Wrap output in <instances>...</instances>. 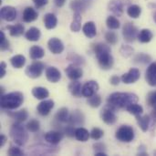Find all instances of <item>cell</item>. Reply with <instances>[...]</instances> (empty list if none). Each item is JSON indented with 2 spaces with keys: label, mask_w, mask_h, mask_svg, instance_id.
<instances>
[{
  "label": "cell",
  "mask_w": 156,
  "mask_h": 156,
  "mask_svg": "<svg viewBox=\"0 0 156 156\" xmlns=\"http://www.w3.org/2000/svg\"><path fill=\"white\" fill-rule=\"evenodd\" d=\"M139 98L136 94L131 92H114L111 94L107 100V105L114 111L119 109H126L133 103H137Z\"/></svg>",
  "instance_id": "cell-1"
},
{
  "label": "cell",
  "mask_w": 156,
  "mask_h": 156,
  "mask_svg": "<svg viewBox=\"0 0 156 156\" xmlns=\"http://www.w3.org/2000/svg\"><path fill=\"white\" fill-rule=\"evenodd\" d=\"M92 49L95 53L98 63L102 69L108 70L112 68L114 59L112 56V49L108 45L101 42L95 43L92 45Z\"/></svg>",
  "instance_id": "cell-2"
},
{
  "label": "cell",
  "mask_w": 156,
  "mask_h": 156,
  "mask_svg": "<svg viewBox=\"0 0 156 156\" xmlns=\"http://www.w3.org/2000/svg\"><path fill=\"white\" fill-rule=\"evenodd\" d=\"M24 102V95L19 91H14L1 96L0 105L5 110H16Z\"/></svg>",
  "instance_id": "cell-3"
},
{
  "label": "cell",
  "mask_w": 156,
  "mask_h": 156,
  "mask_svg": "<svg viewBox=\"0 0 156 156\" xmlns=\"http://www.w3.org/2000/svg\"><path fill=\"white\" fill-rule=\"evenodd\" d=\"M27 130L25 129V127L22 126L21 122H16L12 124L10 128V137L18 146H23L27 144L28 140V134Z\"/></svg>",
  "instance_id": "cell-4"
},
{
  "label": "cell",
  "mask_w": 156,
  "mask_h": 156,
  "mask_svg": "<svg viewBox=\"0 0 156 156\" xmlns=\"http://www.w3.org/2000/svg\"><path fill=\"white\" fill-rule=\"evenodd\" d=\"M115 137L122 143H131L134 139V131L131 126L122 125L117 130Z\"/></svg>",
  "instance_id": "cell-5"
},
{
  "label": "cell",
  "mask_w": 156,
  "mask_h": 156,
  "mask_svg": "<svg viewBox=\"0 0 156 156\" xmlns=\"http://www.w3.org/2000/svg\"><path fill=\"white\" fill-rule=\"evenodd\" d=\"M44 69H45L44 63H42L40 61H36V62H33L32 64H30L26 69L25 73L28 78L37 79V78H39L41 76Z\"/></svg>",
  "instance_id": "cell-6"
},
{
  "label": "cell",
  "mask_w": 156,
  "mask_h": 156,
  "mask_svg": "<svg viewBox=\"0 0 156 156\" xmlns=\"http://www.w3.org/2000/svg\"><path fill=\"white\" fill-rule=\"evenodd\" d=\"M138 28L133 23H126L122 27V36L127 42H133L138 37Z\"/></svg>",
  "instance_id": "cell-7"
},
{
  "label": "cell",
  "mask_w": 156,
  "mask_h": 156,
  "mask_svg": "<svg viewBox=\"0 0 156 156\" xmlns=\"http://www.w3.org/2000/svg\"><path fill=\"white\" fill-rule=\"evenodd\" d=\"M85 123V116L82 113L81 111L75 110L72 112L71 114H69V121L67 124L74 126V127H81Z\"/></svg>",
  "instance_id": "cell-8"
},
{
  "label": "cell",
  "mask_w": 156,
  "mask_h": 156,
  "mask_svg": "<svg viewBox=\"0 0 156 156\" xmlns=\"http://www.w3.org/2000/svg\"><path fill=\"white\" fill-rule=\"evenodd\" d=\"M129 0H112L109 3V10L112 11L115 16H121L123 13L124 6L129 4Z\"/></svg>",
  "instance_id": "cell-9"
},
{
  "label": "cell",
  "mask_w": 156,
  "mask_h": 156,
  "mask_svg": "<svg viewBox=\"0 0 156 156\" xmlns=\"http://www.w3.org/2000/svg\"><path fill=\"white\" fill-rule=\"evenodd\" d=\"M101 118L103 121V122H105L108 125H112L117 121V116L114 112V110L109 107L108 105L104 109H102L101 112Z\"/></svg>",
  "instance_id": "cell-10"
},
{
  "label": "cell",
  "mask_w": 156,
  "mask_h": 156,
  "mask_svg": "<svg viewBox=\"0 0 156 156\" xmlns=\"http://www.w3.org/2000/svg\"><path fill=\"white\" fill-rule=\"evenodd\" d=\"M65 72H66V75L68 76V78L70 79L71 80H78L83 75V71H82V69L80 68V66L74 64V63L69 65L67 67V69H65Z\"/></svg>",
  "instance_id": "cell-11"
},
{
  "label": "cell",
  "mask_w": 156,
  "mask_h": 156,
  "mask_svg": "<svg viewBox=\"0 0 156 156\" xmlns=\"http://www.w3.org/2000/svg\"><path fill=\"white\" fill-rule=\"evenodd\" d=\"M140 76H141L140 70L136 68H132L127 73L122 76L121 80L125 84H133L135 83L140 79Z\"/></svg>",
  "instance_id": "cell-12"
},
{
  "label": "cell",
  "mask_w": 156,
  "mask_h": 156,
  "mask_svg": "<svg viewBox=\"0 0 156 156\" xmlns=\"http://www.w3.org/2000/svg\"><path fill=\"white\" fill-rule=\"evenodd\" d=\"M99 84L95 80H89L82 86V96L89 98L97 93L99 90Z\"/></svg>",
  "instance_id": "cell-13"
},
{
  "label": "cell",
  "mask_w": 156,
  "mask_h": 156,
  "mask_svg": "<svg viewBox=\"0 0 156 156\" xmlns=\"http://www.w3.org/2000/svg\"><path fill=\"white\" fill-rule=\"evenodd\" d=\"M16 10L14 6L11 5H5L3 6L0 10V16L2 19L7 21V22H12L16 19Z\"/></svg>",
  "instance_id": "cell-14"
},
{
  "label": "cell",
  "mask_w": 156,
  "mask_h": 156,
  "mask_svg": "<svg viewBox=\"0 0 156 156\" xmlns=\"http://www.w3.org/2000/svg\"><path fill=\"white\" fill-rule=\"evenodd\" d=\"M48 48L49 51L55 55L61 54L64 50V45L59 38L52 37L48 41Z\"/></svg>",
  "instance_id": "cell-15"
},
{
  "label": "cell",
  "mask_w": 156,
  "mask_h": 156,
  "mask_svg": "<svg viewBox=\"0 0 156 156\" xmlns=\"http://www.w3.org/2000/svg\"><path fill=\"white\" fill-rule=\"evenodd\" d=\"M45 141L47 143H48L51 145H57L58 144H59L63 138V133L60 131H50L48 132L45 136Z\"/></svg>",
  "instance_id": "cell-16"
},
{
  "label": "cell",
  "mask_w": 156,
  "mask_h": 156,
  "mask_svg": "<svg viewBox=\"0 0 156 156\" xmlns=\"http://www.w3.org/2000/svg\"><path fill=\"white\" fill-rule=\"evenodd\" d=\"M54 105L55 104L52 100H44L37 107V113L41 116H47L54 108Z\"/></svg>",
  "instance_id": "cell-17"
},
{
  "label": "cell",
  "mask_w": 156,
  "mask_h": 156,
  "mask_svg": "<svg viewBox=\"0 0 156 156\" xmlns=\"http://www.w3.org/2000/svg\"><path fill=\"white\" fill-rule=\"evenodd\" d=\"M145 80L150 86L156 87V62L150 64L147 68L145 72Z\"/></svg>",
  "instance_id": "cell-18"
},
{
  "label": "cell",
  "mask_w": 156,
  "mask_h": 156,
  "mask_svg": "<svg viewBox=\"0 0 156 156\" xmlns=\"http://www.w3.org/2000/svg\"><path fill=\"white\" fill-rule=\"evenodd\" d=\"M46 78L49 82L57 83L61 79L60 71L55 67H48L46 69Z\"/></svg>",
  "instance_id": "cell-19"
},
{
  "label": "cell",
  "mask_w": 156,
  "mask_h": 156,
  "mask_svg": "<svg viewBox=\"0 0 156 156\" xmlns=\"http://www.w3.org/2000/svg\"><path fill=\"white\" fill-rule=\"evenodd\" d=\"M38 16V14L37 12L31 6H27L24 9L23 11V16H22V18L25 22L27 23H30V22H33L35 21Z\"/></svg>",
  "instance_id": "cell-20"
},
{
  "label": "cell",
  "mask_w": 156,
  "mask_h": 156,
  "mask_svg": "<svg viewBox=\"0 0 156 156\" xmlns=\"http://www.w3.org/2000/svg\"><path fill=\"white\" fill-rule=\"evenodd\" d=\"M82 31L88 38H93L97 35V28L95 23L92 21L85 23L82 27Z\"/></svg>",
  "instance_id": "cell-21"
},
{
  "label": "cell",
  "mask_w": 156,
  "mask_h": 156,
  "mask_svg": "<svg viewBox=\"0 0 156 156\" xmlns=\"http://www.w3.org/2000/svg\"><path fill=\"white\" fill-rule=\"evenodd\" d=\"M69 90L72 96L76 98H80L82 96V86L80 81L73 80L69 85Z\"/></svg>",
  "instance_id": "cell-22"
},
{
  "label": "cell",
  "mask_w": 156,
  "mask_h": 156,
  "mask_svg": "<svg viewBox=\"0 0 156 156\" xmlns=\"http://www.w3.org/2000/svg\"><path fill=\"white\" fill-rule=\"evenodd\" d=\"M69 110L65 107L59 109L56 115H55V121L57 122H60V123H67L69 121Z\"/></svg>",
  "instance_id": "cell-23"
},
{
  "label": "cell",
  "mask_w": 156,
  "mask_h": 156,
  "mask_svg": "<svg viewBox=\"0 0 156 156\" xmlns=\"http://www.w3.org/2000/svg\"><path fill=\"white\" fill-rule=\"evenodd\" d=\"M58 24L57 16L52 13H48L44 16V25L47 29H53L56 27Z\"/></svg>",
  "instance_id": "cell-24"
},
{
  "label": "cell",
  "mask_w": 156,
  "mask_h": 156,
  "mask_svg": "<svg viewBox=\"0 0 156 156\" xmlns=\"http://www.w3.org/2000/svg\"><path fill=\"white\" fill-rule=\"evenodd\" d=\"M25 37H26V38H27V40L35 42V41L39 40V38H40V37H41V32H40V30H39L37 27H30V28L26 32Z\"/></svg>",
  "instance_id": "cell-25"
},
{
  "label": "cell",
  "mask_w": 156,
  "mask_h": 156,
  "mask_svg": "<svg viewBox=\"0 0 156 156\" xmlns=\"http://www.w3.org/2000/svg\"><path fill=\"white\" fill-rule=\"evenodd\" d=\"M29 56L31 59H40L45 56V50L39 46H32L29 49Z\"/></svg>",
  "instance_id": "cell-26"
},
{
  "label": "cell",
  "mask_w": 156,
  "mask_h": 156,
  "mask_svg": "<svg viewBox=\"0 0 156 156\" xmlns=\"http://www.w3.org/2000/svg\"><path fill=\"white\" fill-rule=\"evenodd\" d=\"M70 8L74 12H83L88 7V3L85 0H72L69 5Z\"/></svg>",
  "instance_id": "cell-27"
},
{
  "label": "cell",
  "mask_w": 156,
  "mask_h": 156,
  "mask_svg": "<svg viewBox=\"0 0 156 156\" xmlns=\"http://www.w3.org/2000/svg\"><path fill=\"white\" fill-rule=\"evenodd\" d=\"M136 120H137V123L139 125V127L142 129L143 132H147L148 129H149V126H150V123H151V118L150 116L148 115H144V116H141V115H138L136 116Z\"/></svg>",
  "instance_id": "cell-28"
},
{
  "label": "cell",
  "mask_w": 156,
  "mask_h": 156,
  "mask_svg": "<svg viewBox=\"0 0 156 156\" xmlns=\"http://www.w3.org/2000/svg\"><path fill=\"white\" fill-rule=\"evenodd\" d=\"M90 137V133H89L88 130H86L85 128L82 127H79L76 129L75 132V138L79 141V142H87L89 140V138Z\"/></svg>",
  "instance_id": "cell-29"
},
{
  "label": "cell",
  "mask_w": 156,
  "mask_h": 156,
  "mask_svg": "<svg viewBox=\"0 0 156 156\" xmlns=\"http://www.w3.org/2000/svg\"><path fill=\"white\" fill-rule=\"evenodd\" d=\"M81 15L80 12H74L73 20L70 24V29L72 32H79L81 28Z\"/></svg>",
  "instance_id": "cell-30"
},
{
  "label": "cell",
  "mask_w": 156,
  "mask_h": 156,
  "mask_svg": "<svg viewBox=\"0 0 156 156\" xmlns=\"http://www.w3.org/2000/svg\"><path fill=\"white\" fill-rule=\"evenodd\" d=\"M32 94L37 100H45L48 97L49 92L44 87H35L32 90Z\"/></svg>",
  "instance_id": "cell-31"
},
{
  "label": "cell",
  "mask_w": 156,
  "mask_h": 156,
  "mask_svg": "<svg viewBox=\"0 0 156 156\" xmlns=\"http://www.w3.org/2000/svg\"><path fill=\"white\" fill-rule=\"evenodd\" d=\"M6 28L9 30V34L12 37H19L24 34L25 27L22 24H16L14 26H7Z\"/></svg>",
  "instance_id": "cell-32"
},
{
  "label": "cell",
  "mask_w": 156,
  "mask_h": 156,
  "mask_svg": "<svg viewBox=\"0 0 156 156\" xmlns=\"http://www.w3.org/2000/svg\"><path fill=\"white\" fill-rule=\"evenodd\" d=\"M8 114H9L10 117H12L14 120H16V122H25L28 117V113H27V110H25V109H23L21 111H18V112H9Z\"/></svg>",
  "instance_id": "cell-33"
},
{
  "label": "cell",
  "mask_w": 156,
  "mask_h": 156,
  "mask_svg": "<svg viewBox=\"0 0 156 156\" xmlns=\"http://www.w3.org/2000/svg\"><path fill=\"white\" fill-rule=\"evenodd\" d=\"M153 37H154V34L152 33V31L146 28L142 29L138 35V39L142 43H148L153 39Z\"/></svg>",
  "instance_id": "cell-34"
},
{
  "label": "cell",
  "mask_w": 156,
  "mask_h": 156,
  "mask_svg": "<svg viewBox=\"0 0 156 156\" xmlns=\"http://www.w3.org/2000/svg\"><path fill=\"white\" fill-rule=\"evenodd\" d=\"M10 63L15 69H21L26 64V58L23 55H16L10 58Z\"/></svg>",
  "instance_id": "cell-35"
},
{
  "label": "cell",
  "mask_w": 156,
  "mask_h": 156,
  "mask_svg": "<svg viewBox=\"0 0 156 156\" xmlns=\"http://www.w3.org/2000/svg\"><path fill=\"white\" fill-rule=\"evenodd\" d=\"M142 13V8L138 5H131L127 8V14L132 18H138Z\"/></svg>",
  "instance_id": "cell-36"
},
{
  "label": "cell",
  "mask_w": 156,
  "mask_h": 156,
  "mask_svg": "<svg viewBox=\"0 0 156 156\" xmlns=\"http://www.w3.org/2000/svg\"><path fill=\"white\" fill-rule=\"evenodd\" d=\"M126 111L133 114V115H135V116H138V115H142L143 112H144V108L140 105V104H137V103H133L131 105H129L127 108H126Z\"/></svg>",
  "instance_id": "cell-37"
},
{
  "label": "cell",
  "mask_w": 156,
  "mask_h": 156,
  "mask_svg": "<svg viewBox=\"0 0 156 156\" xmlns=\"http://www.w3.org/2000/svg\"><path fill=\"white\" fill-rule=\"evenodd\" d=\"M67 59H68L69 61H71V62L74 63V64L79 65V66L84 65V64H85V59H84L81 56L78 55L77 53H69V54L67 56Z\"/></svg>",
  "instance_id": "cell-38"
},
{
  "label": "cell",
  "mask_w": 156,
  "mask_h": 156,
  "mask_svg": "<svg viewBox=\"0 0 156 156\" xmlns=\"http://www.w3.org/2000/svg\"><path fill=\"white\" fill-rule=\"evenodd\" d=\"M135 63H139V64H147L150 63L152 60V58L150 55L145 54V53H139L137 54L134 58H133Z\"/></svg>",
  "instance_id": "cell-39"
},
{
  "label": "cell",
  "mask_w": 156,
  "mask_h": 156,
  "mask_svg": "<svg viewBox=\"0 0 156 156\" xmlns=\"http://www.w3.org/2000/svg\"><path fill=\"white\" fill-rule=\"evenodd\" d=\"M87 103H88V105H90L92 108H98L101 104V98L99 94L96 93L88 98Z\"/></svg>",
  "instance_id": "cell-40"
},
{
  "label": "cell",
  "mask_w": 156,
  "mask_h": 156,
  "mask_svg": "<svg viewBox=\"0 0 156 156\" xmlns=\"http://www.w3.org/2000/svg\"><path fill=\"white\" fill-rule=\"evenodd\" d=\"M106 25L110 29H118L120 27V21L117 17L113 16H110L106 20Z\"/></svg>",
  "instance_id": "cell-41"
},
{
  "label": "cell",
  "mask_w": 156,
  "mask_h": 156,
  "mask_svg": "<svg viewBox=\"0 0 156 156\" xmlns=\"http://www.w3.org/2000/svg\"><path fill=\"white\" fill-rule=\"evenodd\" d=\"M133 52L134 49L129 45H122L120 48V53L123 58H130L131 56H133Z\"/></svg>",
  "instance_id": "cell-42"
},
{
  "label": "cell",
  "mask_w": 156,
  "mask_h": 156,
  "mask_svg": "<svg viewBox=\"0 0 156 156\" xmlns=\"http://www.w3.org/2000/svg\"><path fill=\"white\" fill-rule=\"evenodd\" d=\"M40 128V123L37 120H31L27 124V129L30 133H37Z\"/></svg>",
  "instance_id": "cell-43"
},
{
  "label": "cell",
  "mask_w": 156,
  "mask_h": 156,
  "mask_svg": "<svg viewBox=\"0 0 156 156\" xmlns=\"http://www.w3.org/2000/svg\"><path fill=\"white\" fill-rule=\"evenodd\" d=\"M105 39L111 45H115L118 42V37L112 31H108L105 33Z\"/></svg>",
  "instance_id": "cell-44"
},
{
  "label": "cell",
  "mask_w": 156,
  "mask_h": 156,
  "mask_svg": "<svg viewBox=\"0 0 156 156\" xmlns=\"http://www.w3.org/2000/svg\"><path fill=\"white\" fill-rule=\"evenodd\" d=\"M147 103L150 107L153 108V111L156 112V90L152 91L147 96Z\"/></svg>",
  "instance_id": "cell-45"
},
{
  "label": "cell",
  "mask_w": 156,
  "mask_h": 156,
  "mask_svg": "<svg viewBox=\"0 0 156 156\" xmlns=\"http://www.w3.org/2000/svg\"><path fill=\"white\" fill-rule=\"evenodd\" d=\"M9 41L5 38V36L3 31L0 32V48L2 51H5L9 48Z\"/></svg>",
  "instance_id": "cell-46"
},
{
  "label": "cell",
  "mask_w": 156,
  "mask_h": 156,
  "mask_svg": "<svg viewBox=\"0 0 156 156\" xmlns=\"http://www.w3.org/2000/svg\"><path fill=\"white\" fill-rule=\"evenodd\" d=\"M103 135H104V132L100 128H93L90 132V137L96 141L101 139L103 137Z\"/></svg>",
  "instance_id": "cell-47"
},
{
  "label": "cell",
  "mask_w": 156,
  "mask_h": 156,
  "mask_svg": "<svg viewBox=\"0 0 156 156\" xmlns=\"http://www.w3.org/2000/svg\"><path fill=\"white\" fill-rule=\"evenodd\" d=\"M76 127H74V126H71V125H69L68 124V126H66L65 128H64V133L68 136V137H69V138H71V137H75V132H76Z\"/></svg>",
  "instance_id": "cell-48"
},
{
  "label": "cell",
  "mask_w": 156,
  "mask_h": 156,
  "mask_svg": "<svg viewBox=\"0 0 156 156\" xmlns=\"http://www.w3.org/2000/svg\"><path fill=\"white\" fill-rule=\"evenodd\" d=\"M7 154L10 156H23L24 155V153L23 151H21L19 148H16V147H10L7 151Z\"/></svg>",
  "instance_id": "cell-49"
},
{
  "label": "cell",
  "mask_w": 156,
  "mask_h": 156,
  "mask_svg": "<svg viewBox=\"0 0 156 156\" xmlns=\"http://www.w3.org/2000/svg\"><path fill=\"white\" fill-rule=\"evenodd\" d=\"M93 149H94L95 154H96V153L105 152L106 147H105V144H103L102 143H96V144H93Z\"/></svg>",
  "instance_id": "cell-50"
},
{
  "label": "cell",
  "mask_w": 156,
  "mask_h": 156,
  "mask_svg": "<svg viewBox=\"0 0 156 156\" xmlns=\"http://www.w3.org/2000/svg\"><path fill=\"white\" fill-rule=\"evenodd\" d=\"M33 2H34L36 7L40 8V7L46 5L48 3V0H33Z\"/></svg>",
  "instance_id": "cell-51"
},
{
  "label": "cell",
  "mask_w": 156,
  "mask_h": 156,
  "mask_svg": "<svg viewBox=\"0 0 156 156\" xmlns=\"http://www.w3.org/2000/svg\"><path fill=\"white\" fill-rule=\"evenodd\" d=\"M121 80H121L117 75H113V76L110 79V83H111L112 85H113V86H117V85H119V83H120Z\"/></svg>",
  "instance_id": "cell-52"
},
{
  "label": "cell",
  "mask_w": 156,
  "mask_h": 156,
  "mask_svg": "<svg viewBox=\"0 0 156 156\" xmlns=\"http://www.w3.org/2000/svg\"><path fill=\"white\" fill-rule=\"evenodd\" d=\"M5 69H6L5 62H4V61L1 62V64H0V78H4V76L5 75V73H6Z\"/></svg>",
  "instance_id": "cell-53"
},
{
  "label": "cell",
  "mask_w": 156,
  "mask_h": 156,
  "mask_svg": "<svg viewBox=\"0 0 156 156\" xmlns=\"http://www.w3.org/2000/svg\"><path fill=\"white\" fill-rule=\"evenodd\" d=\"M139 155H148V154L146 153V150H145V148H144V145H142L141 147H139V154H138Z\"/></svg>",
  "instance_id": "cell-54"
},
{
  "label": "cell",
  "mask_w": 156,
  "mask_h": 156,
  "mask_svg": "<svg viewBox=\"0 0 156 156\" xmlns=\"http://www.w3.org/2000/svg\"><path fill=\"white\" fill-rule=\"evenodd\" d=\"M5 143H6V137L4 134H1L0 135V147H3Z\"/></svg>",
  "instance_id": "cell-55"
},
{
  "label": "cell",
  "mask_w": 156,
  "mask_h": 156,
  "mask_svg": "<svg viewBox=\"0 0 156 156\" xmlns=\"http://www.w3.org/2000/svg\"><path fill=\"white\" fill-rule=\"evenodd\" d=\"M54 1H55L56 5L58 6V7L64 5V4H65V2H66V0H54Z\"/></svg>",
  "instance_id": "cell-56"
},
{
  "label": "cell",
  "mask_w": 156,
  "mask_h": 156,
  "mask_svg": "<svg viewBox=\"0 0 156 156\" xmlns=\"http://www.w3.org/2000/svg\"><path fill=\"white\" fill-rule=\"evenodd\" d=\"M95 155L96 156H107V154H106V153H105V152H101V153H96V154H95Z\"/></svg>",
  "instance_id": "cell-57"
},
{
  "label": "cell",
  "mask_w": 156,
  "mask_h": 156,
  "mask_svg": "<svg viewBox=\"0 0 156 156\" xmlns=\"http://www.w3.org/2000/svg\"><path fill=\"white\" fill-rule=\"evenodd\" d=\"M154 21L156 22V13L154 15Z\"/></svg>",
  "instance_id": "cell-58"
}]
</instances>
